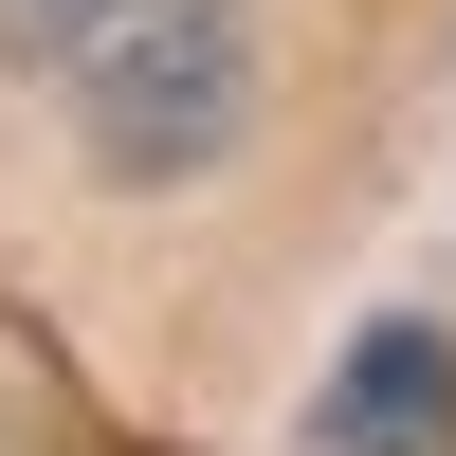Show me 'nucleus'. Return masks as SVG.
<instances>
[{"label": "nucleus", "mask_w": 456, "mask_h": 456, "mask_svg": "<svg viewBox=\"0 0 456 456\" xmlns=\"http://www.w3.org/2000/svg\"><path fill=\"white\" fill-rule=\"evenodd\" d=\"M0 73L55 92L92 183L165 201L256 128V0H0Z\"/></svg>", "instance_id": "1"}, {"label": "nucleus", "mask_w": 456, "mask_h": 456, "mask_svg": "<svg viewBox=\"0 0 456 456\" xmlns=\"http://www.w3.org/2000/svg\"><path fill=\"white\" fill-rule=\"evenodd\" d=\"M311 438L329 456H438L456 438V347H438L420 311H365L347 365H329V402H311Z\"/></svg>", "instance_id": "2"}]
</instances>
